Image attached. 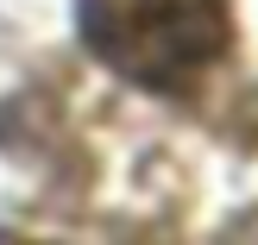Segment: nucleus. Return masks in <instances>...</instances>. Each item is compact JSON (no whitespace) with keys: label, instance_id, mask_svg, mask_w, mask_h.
Returning a JSON list of instances; mask_svg holds the SVG:
<instances>
[{"label":"nucleus","instance_id":"f257e3e1","mask_svg":"<svg viewBox=\"0 0 258 245\" xmlns=\"http://www.w3.org/2000/svg\"><path fill=\"white\" fill-rule=\"evenodd\" d=\"M76 13L88 50L151 95H189L233 50L227 0H76Z\"/></svg>","mask_w":258,"mask_h":245}]
</instances>
